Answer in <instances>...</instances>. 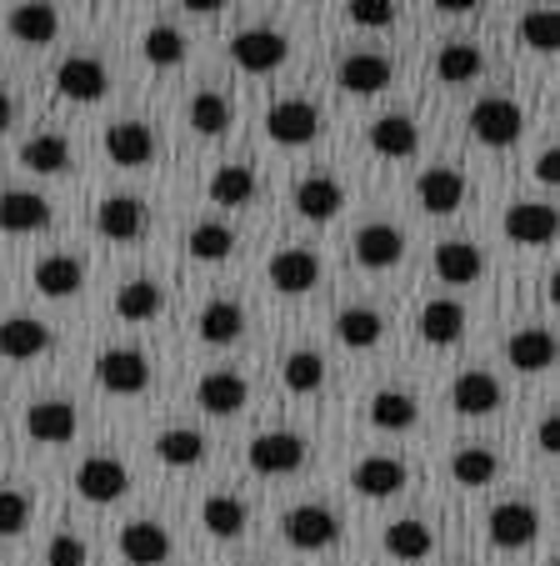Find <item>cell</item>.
<instances>
[{
    "mask_svg": "<svg viewBox=\"0 0 560 566\" xmlns=\"http://www.w3.org/2000/svg\"><path fill=\"white\" fill-rule=\"evenodd\" d=\"M245 461H251L255 476H296L310 461V447L300 431H265L245 447Z\"/></svg>",
    "mask_w": 560,
    "mask_h": 566,
    "instance_id": "cell-1",
    "label": "cell"
},
{
    "mask_svg": "<svg viewBox=\"0 0 560 566\" xmlns=\"http://www.w3.org/2000/svg\"><path fill=\"white\" fill-rule=\"evenodd\" d=\"M520 130H526V111H520L510 96H486L471 106V136H476L480 146L506 150L520 140Z\"/></svg>",
    "mask_w": 560,
    "mask_h": 566,
    "instance_id": "cell-2",
    "label": "cell"
},
{
    "mask_svg": "<svg viewBox=\"0 0 560 566\" xmlns=\"http://www.w3.org/2000/svg\"><path fill=\"white\" fill-rule=\"evenodd\" d=\"M290 55V41L281 31H271V25H251V31H241L231 41V61L241 65L245 75H271L281 71Z\"/></svg>",
    "mask_w": 560,
    "mask_h": 566,
    "instance_id": "cell-3",
    "label": "cell"
},
{
    "mask_svg": "<svg viewBox=\"0 0 560 566\" xmlns=\"http://www.w3.org/2000/svg\"><path fill=\"white\" fill-rule=\"evenodd\" d=\"M96 381L116 396H140L150 386V356L136 346H110L96 361Z\"/></svg>",
    "mask_w": 560,
    "mask_h": 566,
    "instance_id": "cell-4",
    "label": "cell"
},
{
    "mask_svg": "<svg viewBox=\"0 0 560 566\" xmlns=\"http://www.w3.org/2000/svg\"><path fill=\"white\" fill-rule=\"evenodd\" d=\"M126 492H130V471L120 467L116 457H91V461H81V471H75V496L91 506H110Z\"/></svg>",
    "mask_w": 560,
    "mask_h": 566,
    "instance_id": "cell-5",
    "label": "cell"
},
{
    "mask_svg": "<svg viewBox=\"0 0 560 566\" xmlns=\"http://www.w3.org/2000/svg\"><path fill=\"white\" fill-rule=\"evenodd\" d=\"M286 542L296 546V552H326V546L340 542V516L330 512V506H290L286 512Z\"/></svg>",
    "mask_w": 560,
    "mask_h": 566,
    "instance_id": "cell-6",
    "label": "cell"
},
{
    "mask_svg": "<svg viewBox=\"0 0 560 566\" xmlns=\"http://www.w3.org/2000/svg\"><path fill=\"white\" fill-rule=\"evenodd\" d=\"M486 536H490V546H500V552H520V546H530L540 536V512L530 502H500V506H490Z\"/></svg>",
    "mask_w": 560,
    "mask_h": 566,
    "instance_id": "cell-7",
    "label": "cell"
},
{
    "mask_svg": "<svg viewBox=\"0 0 560 566\" xmlns=\"http://www.w3.org/2000/svg\"><path fill=\"white\" fill-rule=\"evenodd\" d=\"M265 136L275 146H310L320 136V111L310 101H275L265 111Z\"/></svg>",
    "mask_w": 560,
    "mask_h": 566,
    "instance_id": "cell-8",
    "label": "cell"
},
{
    "mask_svg": "<svg viewBox=\"0 0 560 566\" xmlns=\"http://www.w3.org/2000/svg\"><path fill=\"white\" fill-rule=\"evenodd\" d=\"M55 91H61L65 101L96 106V101H106V91H110V71L96 61V55H65L61 71H55Z\"/></svg>",
    "mask_w": 560,
    "mask_h": 566,
    "instance_id": "cell-9",
    "label": "cell"
},
{
    "mask_svg": "<svg viewBox=\"0 0 560 566\" xmlns=\"http://www.w3.org/2000/svg\"><path fill=\"white\" fill-rule=\"evenodd\" d=\"M265 276H271V286L281 291V296H306V291H316V281H320V256L306 247H286L271 256Z\"/></svg>",
    "mask_w": 560,
    "mask_h": 566,
    "instance_id": "cell-10",
    "label": "cell"
},
{
    "mask_svg": "<svg viewBox=\"0 0 560 566\" xmlns=\"http://www.w3.org/2000/svg\"><path fill=\"white\" fill-rule=\"evenodd\" d=\"M350 251H356V261L366 271H391L395 261L405 256V235H401V226H391V221H370L356 231Z\"/></svg>",
    "mask_w": 560,
    "mask_h": 566,
    "instance_id": "cell-11",
    "label": "cell"
},
{
    "mask_svg": "<svg viewBox=\"0 0 560 566\" xmlns=\"http://www.w3.org/2000/svg\"><path fill=\"white\" fill-rule=\"evenodd\" d=\"M6 31L15 35L21 45H51L55 35H61V11H55L51 0H21V6H11V15H6Z\"/></svg>",
    "mask_w": 560,
    "mask_h": 566,
    "instance_id": "cell-12",
    "label": "cell"
},
{
    "mask_svg": "<svg viewBox=\"0 0 560 566\" xmlns=\"http://www.w3.org/2000/svg\"><path fill=\"white\" fill-rule=\"evenodd\" d=\"M336 81H340V91H350V96H381V91L395 81V65L376 51H356L340 61Z\"/></svg>",
    "mask_w": 560,
    "mask_h": 566,
    "instance_id": "cell-13",
    "label": "cell"
},
{
    "mask_svg": "<svg viewBox=\"0 0 560 566\" xmlns=\"http://www.w3.org/2000/svg\"><path fill=\"white\" fill-rule=\"evenodd\" d=\"M120 556H126L130 566H166L170 562V532L160 522L136 516V522L120 526Z\"/></svg>",
    "mask_w": 560,
    "mask_h": 566,
    "instance_id": "cell-14",
    "label": "cell"
},
{
    "mask_svg": "<svg viewBox=\"0 0 560 566\" xmlns=\"http://www.w3.org/2000/svg\"><path fill=\"white\" fill-rule=\"evenodd\" d=\"M500 401H506V391L490 371H461L451 381V407L461 417H490V411H500Z\"/></svg>",
    "mask_w": 560,
    "mask_h": 566,
    "instance_id": "cell-15",
    "label": "cell"
},
{
    "mask_svg": "<svg viewBox=\"0 0 560 566\" xmlns=\"http://www.w3.org/2000/svg\"><path fill=\"white\" fill-rule=\"evenodd\" d=\"M415 196H421V206L431 216H451V211H461V201H465V176L451 171V166H425V171L415 176Z\"/></svg>",
    "mask_w": 560,
    "mask_h": 566,
    "instance_id": "cell-16",
    "label": "cell"
},
{
    "mask_svg": "<svg viewBox=\"0 0 560 566\" xmlns=\"http://www.w3.org/2000/svg\"><path fill=\"white\" fill-rule=\"evenodd\" d=\"M500 226H506V235L516 241V247H546L550 235H556V206H546V201H516Z\"/></svg>",
    "mask_w": 560,
    "mask_h": 566,
    "instance_id": "cell-17",
    "label": "cell"
},
{
    "mask_svg": "<svg viewBox=\"0 0 560 566\" xmlns=\"http://www.w3.org/2000/svg\"><path fill=\"white\" fill-rule=\"evenodd\" d=\"M51 226V201L35 191H6L0 196V231L6 235H35Z\"/></svg>",
    "mask_w": 560,
    "mask_h": 566,
    "instance_id": "cell-18",
    "label": "cell"
},
{
    "mask_svg": "<svg viewBox=\"0 0 560 566\" xmlns=\"http://www.w3.org/2000/svg\"><path fill=\"white\" fill-rule=\"evenodd\" d=\"M350 486H356L366 502H385V496L405 492V461L395 457H366L350 471Z\"/></svg>",
    "mask_w": 560,
    "mask_h": 566,
    "instance_id": "cell-19",
    "label": "cell"
},
{
    "mask_svg": "<svg viewBox=\"0 0 560 566\" xmlns=\"http://www.w3.org/2000/svg\"><path fill=\"white\" fill-rule=\"evenodd\" d=\"M41 352H51V326L35 316H11L0 321V356L6 361H35Z\"/></svg>",
    "mask_w": 560,
    "mask_h": 566,
    "instance_id": "cell-20",
    "label": "cell"
},
{
    "mask_svg": "<svg viewBox=\"0 0 560 566\" xmlns=\"http://www.w3.org/2000/svg\"><path fill=\"white\" fill-rule=\"evenodd\" d=\"M196 401H201L211 417H235V411L251 401V386L235 371H205L201 386H196Z\"/></svg>",
    "mask_w": 560,
    "mask_h": 566,
    "instance_id": "cell-21",
    "label": "cell"
},
{
    "mask_svg": "<svg viewBox=\"0 0 560 566\" xmlns=\"http://www.w3.org/2000/svg\"><path fill=\"white\" fill-rule=\"evenodd\" d=\"M96 231L106 235V241H136V235L146 231V206H140L136 196H106V201L96 206Z\"/></svg>",
    "mask_w": 560,
    "mask_h": 566,
    "instance_id": "cell-22",
    "label": "cell"
},
{
    "mask_svg": "<svg viewBox=\"0 0 560 566\" xmlns=\"http://www.w3.org/2000/svg\"><path fill=\"white\" fill-rule=\"evenodd\" d=\"M106 156L116 160V166H146L150 156H156V136H150V126H140V120H116V126H106Z\"/></svg>",
    "mask_w": 560,
    "mask_h": 566,
    "instance_id": "cell-23",
    "label": "cell"
},
{
    "mask_svg": "<svg viewBox=\"0 0 560 566\" xmlns=\"http://www.w3.org/2000/svg\"><path fill=\"white\" fill-rule=\"evenodd\" d=\"M340 206H346V186H340L336 176H306V181L296 186V211L306 216V221H336Z\"/></svg>",
    "mask_w": 560,
    "mask_h": 566,
    "instance_id": "cell-24",
    "label": "cell"
},
{
    "mask_svg": "<svg viewBox=\"0 0 560 566\" xmlns=\"http://www.w3.org/2000/svg\"><path fill=\"white\" fill-rule=\"evenodd\" d=\"M370 150L385 160H405L421 150V126L411 116H381L370 126Z\"/></svg>",
    "mask_w": 560,
    "mask_h": 566,
    "instance_id": "cell-25",
    "label": "cell"
},
{
    "mask_svg": "<svg viewBox=\"0 0 560 566\" xmlns=\"http://www.w3.org/2000/svg\"><path fill=\"white\" fill-rule=\"evenodd\" d=\"M480 271H486V256H480V247H471V241H441V247H435V276H441L445 286H471Z\"/></svg>",
    "mask_w": 560,
    "mask_h": 566,
    "instance_id": "cell-26",
    "label": "cell"
},
{
    "mask_svg": "<svg viewBox=\"0 0 560 566\" xmlns=\"http://www.w3.org/2000/svg\"><path fill=\"white\" fill-rule=\"evenodd\" d=\"M25 431H31L41 447H61V441L75 437V407L71 401H35L25 411Z\"/></svg>",
    "mask_w": 560,
    "mask_h": 566,
    "instance_id": "cell-27",
    "label": "cell"
},
{
    "mask_svg": "<svg viewBox=\"0 0 560 566\" xmlns=\"http://www.w3.org/2000/svg\"><path fill=\"white\" fill-rule=\"evenodd\" d=\"M245 332V311L235 306V301H211V306L196 316V336H201L205 346H231L241 342Z\"/></svg>",
    "mask_w": 560,
    "mask_h": 566,
    "instance_id": "cell-28",
    "label": "cell"
},
{
    "mask_svg": "<svg viewBox=\"0 0 560 566\" xmlns=\"http://www.w3.org/2000/svg\"><path fill=\"white\" fill-rule=\"evenodd\" d=\"M506 356L516 371H546V366L556 361V336H550L546 326H526V332H516L506 342Z\"/></svg>",
    "mask_w": 560,
    "mask_h": 566,
    "instance_id": "cell-29",
    "label": "cell"
},
{
    "mask_svg": "<svg viewBox=\"0 0 560 566\" xmlns=\"http://www.w3.org/2000/svg\"><path fill=\"white\" fill-rule=\"evenodd\" d=\"M336 336L350 352H370V346H381V336H385V316L370 306H346L336 316Z\"/></svg>",
    "mask_w": 560,
    "mask_h": 566,
    "instance_id": "cell-30",
    "label": "cell"
},
{
    "mask_svg": "<svg viewBox=\"0 0 560 566\" xmlns=\"http://www.w3.org/2000/svg\"><path fill=\"white\" fill-rule=\"evenodd\" d=\"M366 417L376 431H411L415 421H421V407H415V396H405V391H376Z\"/></svg>",
    "mask_w": 560,
    "mask_h": 566,
    "instance_id": "cell-31",
    "label": "cell"
},
{
    "mask_svg": "<svg viewBox=\"0 0 560 566\" xmlns=\"http://www.w3.org/2000/svg\"><path fill=\"white\" fill-rule=\"evenodd\" d=\"M21 166L35 176H61L71 166V140L55 136V130H41V136H31L21 146Z\"/></svg>",
    "mask_w": 560,
    "mask_h": 566,
    "instance_id": "cell-32",
    "label": "cell"
},
{
    "mask_svg": "<svg viewBox=\"0 0 560 566\" xmlns=\"http://www.w3.org/2000/svg\"><path fill=\"white\" fill-rule=\"evenodd\" d=\"M480 71H486V55H480L476 41H451L435 55V75H441L445 86H465V81H476Z\"/></svg>",
    "mask_w": 560,
    "mask_h": 566,
    "instance_id": "cell-33",
    "label": "cell"
},
{
    "mask_svg": "<svg viewBox=\"0 0 560 566\" xmlns=\"http://www.w3.org/2000/svg\"><path fill=\"white\" fill-rule=\"evenodd\" d=\"M465 306L461 301H431V306L421 311V336L431 346H455L465 336Z\"/></svg>",
    "mask_w": 560,
    "mask_h": 566,
    "instance_id": "cell-34",
    "label": "cell"
},
{
    "mask_svg": "<svg viewBox=\"0 0 560 566\" xmlns=\"http://www.w3.org/2000/svg\"><path fill=\"white\" fill-rule=\"evenodd\" d=\"M385 552H391L395 562H425V556L435 552V532L425 522H415V516L391 522L385 526Z\"/></svg>",
    "mask_w": 560,
    "mask_h": 566,
    "instance_id": "cell-35",
    "label": "cell"
},
{
    "mask_svg": "<svg viewBox=\"0 0 560 566\" xmlns=\"http://www.w3.org/2000/svg\"><path fill=\"white\" fill-rule=\"evenodd\" d=\"M81 281H85V266L75 256H45L41 266H35V291H41V296H51V301L75 296V291H81Z\"/></svg>",
    "mask_w": 560,
    "mask_h": 566,
    "instance_id": "cell-36",
    "label": "cell"
},
{
    "mask_svg": "<svg viewBox=\"0 0 560 566\" xmlns=\"http://www.w3.org/2000/svg\"><path fill=\"white\" fill-rule=\"evenodd\" d=\"M160 311H166V291L156 286V281H126V286L116 291V316L120 321H156Z\"/></svg>",
    "mask_w": 560,
    "mask_h": 566,
    "instance_id": "cell-37",
    "label": "cell"
},
{
    "mask_svg": "<svg viewBox=\"0 0 560 566\" xmlns=\"http://www.w3.org/2000/svg\"><path fill=\"white\" fill-rule=\"evenodd\" d=\"M245 522H251L245 502H235V496H205V506H201V526L215 536V542H235V536L245 532Z\"/></svg>",
    "mask_w": 560,
    "mask_h": 566,
    "instance_id": "cell-38",
    "label": "cell"
},
{
    "mask_svg": "<svg viewBox=\"0 0 560 566\" xmlns=\"http://www.w3.org/2000/svg\"><path fill=\"white\" fill-rule=\"evenodd\" d=\"M255 191H261V181H255L251 166H221V171L211 176V186H205V196H211L215 206H251Z\"/></svg>",
    "mask_w": 560,
    "mask_h": 566,
    "instance_id": "cell-39",
    "label": "cell"
},
{
    "mask_svg": "<svg viewBox=\"0 0 560 566\" xmlns=\"http://www.w3.org/2000/svg\"><path fill=\"white\" fill-rule=\"evenodd\" d=\"M156 457L166 461V467H201L205 461V437L191 427H170L156 437Z\"/></svg>",
    "mask_w": 560,
    "mask_h": 566,
    "instance_id": "cell-40",
    "label": "cell"
},
{
    "mask_svg": "<svg viewBox=\"0 0 560 566\" xmlns=\"http://www.w3.org/2000/svg\"><path fill=\"white\" fill-rule=\"evenodd\" d=\"M500 471V457L490 447H461L451 457V476L455 486H490Z\"/></svg>",
    "mask_w": 560,
    "mask_h": 566,
    "instance_id": "cell-41",
    "label": "cell"
},
{
    "mask_svg": "<svg viewBox=\"0 0 560 566\" xmlns=\"http://www.w3.org/2000/svg\"><path fill=\"white\" fill-rule=\"evenodd\" d=\"M281 376H286L290 396H316L320 386H326V356L320 352H290L286 366H281Z\"/></svg>",
    "mask_w": 560,
    "mask_h": 566,
    "instance_id": "cell-42",
    "label": "cell"
},
{
    "mask_svg": "<svg viewBox=\"0 0 560 566\" xmlns=\"http://www.w3.org/2000/svg\"><path fill=\"white\" fill-rule=\"evenodd\" d=\"M186 116H191V126L201 130V136H225V130H231V101H225L221 91H196Z\"/></svg>",
    "mask_w": 560,
    "mask_h": 566,
    "instance_id": "cell-43",
    "label": "cell"
},
{
    "mask_svg": "<svg viewBox=\"0 0 560 566\" xmlns=\"http://www.w3.org/2000/svg\"><path fill=\"white\" fill-rule=\"evenodd\" d=\"M186 247H191L196 261H225V256H235V231L221 226V221H201Z\"/></svg>",
    "mask_w": 560,
    "mask_h": 566,
    "instance_id": "cell-44",
    "label": "cell"
},
{
    "mask_svg": "<svg viewBox=\"0 0 560 566\" xmlns=\"http://www.w3.org/2000/svg\"><path fill=\"white\" fill-rule=\"evenodd\" d=\"M140 51H146L150 65H180L186 55H191V41H186L176 25H150V31H146V45H140Z\"/></svg>",
    "mask_w": 560,
    "mask_h": 566,
    "instance_id": "cell-45",
    "label": "cell"
},
{
    "mask_svg": "<svg viewBox=\"0 0 560 566\" xmlns=\"http://www.w3.org/2000/svg\"><path fill=\"white\" fill-rule=\"evenodd\" d=\"M520 35H526V45L536 55H550V51H556V41H560L556 11H550V6H530V11L520 15Z\"/></svg>",
    "mask_w": 560,
    "mask_h": 566,
    "instance_id": "cell-46",
    "label": "cell"
},
{
    "mask_svg": "<svg viewBox=\"0 0 560 566\" xmlns=\"http://www.w3.org/2000/svg\"><path fill=\"white\" fill-rule=\"evenodd\" d=\"M346 15L356 25H366V31H385L401 15V0H346Z\"/></svg>",
    "mask_w": 560,
    "mask_h": 566,
    "instance_id": "cell-47",
    "label": "cell"
},
{
    "mask_svg": "<svg viewBox=\"0 0 560 566\" xmlns=\"http://www.w3.org/2000/svg\"><path fill=\"white\" fill-rule=\"evenodd\" d=\"M31 526V496L0 486V536H21Z\"/></svg>",
    "mask_w": 560,
    "mask_h": 566,
    "instance_id": "cell-48",
    "label": "cell"
},
{
    "mask_svg": "<svg viewBox=\"0 0 560 566\" xmlns=\"http://www.w3.org/2000/svg\"><path fill=\"white\" fill-rule=\"evenodd\" d=\"M85 562H91V552H85V542L75 532L51 536V546H45V566H85Z\"/></svg>",
    "mask_w": 560,
    "mask_h": 566,
    "instance_id": "cell-49",
    "label": "cell"
},
{
    "mask_svg": "<svg viewBox=\"0 0 560 566\" xmlns=\"http://www.w3.org/2000/svg\"><path fill=\"white\" fill-rule=\"evenodd\" d=\"M536 447L546 451V457H556V451H560V417H556V411H546V417H540V427H536Z\"/></svg>",
    "mask_w": 560,
    "mask_h": 566,
    "instance_id": "cell-50",
    "label": "cell"
},
{
    "mask_svg": "<svg viewBox=\"0 0 560 566\" xmlns=\"http://www.w3.org/2000/svg\"><path fill=\"white\" fill-rule=\"evenodd\" d=\"M536 181H560V150L556 146H546V150H540V156H536Z\"/></svg>",
    "mask_w": 560,
    "mask_h": 566,
    "instance_id": "cell-51",
    "label": "cell"
},
{
    "mask_svg": "<svg viewBox=\"0 0 560 566\" xmlns=\"http://www.w3.org/2000/svg\"><path fill=\"white\" fill-rule=\"evenodd\" d=\"M15 126V101H11V91H0V136Z\"/></svg>",
    "mask_w": 560,
    "mask_h": 566,
    "instance_id": "cell-52",
    "label": "cell"
},
{
    "mask_svg": "<svg viewBox=\"0 0 560 566\" xmlns=\"http://www.w3.org/2000/svg\"><path fill=\"white\" fill-rule=\"evenodd\" d=\"M480 0H435V11H445V15H465V11H476Z\"/></svg>",
    "mask_w": 560,
    "mask_h": 566,
    "instance_id": "cell-53",
    "label": "cell"
},
{
    "mask_svg": "<svg viewBox=\"0 0 560 566\" xmlns=\"http://www.w3.org/2000/svg\"><path fill=\"white\" fill-rule=\"evenodd\" d=\"M180 6H186V11H201V15H211V11H221L225 0H180Z\"/></svg>",
    "mask_w": 560,
    "mask_h": 566,
    "instance_id": "cell-54",
    "label": "cell"
}]
</instances>
